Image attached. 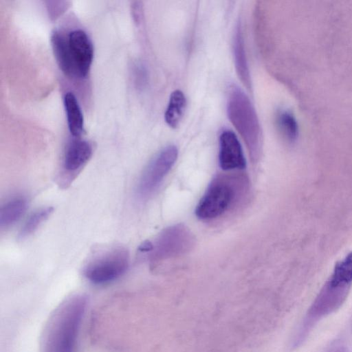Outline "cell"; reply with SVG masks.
<instances>
[{"instance_id": "6da1fadb", "label": "cell", "mask_w": 352, "mask_h": 352, "mask_svg": "<svg viewBox=\"0 0 352 352\" xmlns=\"http://www.w3.org/2000/svg\"><path fill=\"white\" fill-rule=\"evenodd\" d=\"M227 113L231 123L245 143L252 160L256 162L262 147L259 120L249 98L236 85L231 86L229 90Z\"/></svg>"}, {"instance_id": "7a4b0ae2", "label": "cell", "mask_w": 352, "mask_h": 352, "mask_svg": "<svg viewBox=\"0 0 352 352\" xmlns=\"http://www.w3.org/2000/svg\"><path fill=\"white\" fill-rule=\"evenodd\" d=\"M352 284V252L338 261L333 272L313 303L307 320L309 322L333 312L338 309Z\"/></svg>"}, {"instance_id": "3957f363", "label": "cell", "mask_w": 352, "mask_h": 352, "mask_svg": "<svg viewBox=\"0 0 352 352\" xmlns=\"http://www.w3.org/2000/svg\"><path fill=\"white\" fill-rule=\"evenodd\" d=\"M237 178L217 176L213 179L195 208L197 217L212 220L221 216L233 205L240 184Z\"/></svg>"}, {"instance_id": "277c9868", "label": "cell", "mask_w": 352, "mask_h": 352, "mask_svg": "<svg viewBox=\"0 0 352 352\" xmlns=\"http://www.w3.org/2000/svg\"><path fill=\"white\" fill-rule=\"evenodd\" d=\"M193 239L190 231L184 225L167 228L154 242H150L151 262H159L185 253L191 248Z\"/></svg>"}, {"instance_id": "5b68a950", "label": "cell", "mask_w": 352, "mask_h": 352, "mask_svg": "<svg viewBox=\"0 0 352 352\" xmlns=\"http://www.w3.org/2000/svg\"><path fill=\"white\" fill-rule=\"evenodd\" d=\"M129 261L128 252L123 248H116L91 261L86 266L84 274L94 283H109L126 272Z\"/></svg>"}, {"instance_id": "8992f818", "label": "cell", "mask_w": 352, "mask_h": 352, "mask_svg": "<svg viewBox=\"0 0 352 352\" xmlns=\"http://www.w3.org/2000/svg\"><path fill=\"white\" fill-rule=\"evenodd\" d=\"M177 155V147L170 145L151 160L140 179L138 192L142 197L149 196L158 188L175 164Z\"/></svg>"}, {"instance_id": "52a82bcc", "label": "cell", "mask_w": 352, "mask_h": 352, "mask_svg": "<svg viewBox=\"0 0 352 352\" xmlns=\"http://www.w3.org/2000/svg\"><path fill=\"white\" fill-rule=\"evenodd\" d=\"M71 59L77 78H86L89 72L94 57L92 43L82 30H75L67 35Z\"/></svg>"}, {"instance_id": "ba28073f", "label": "cell", "mask_w": 352, "mask_h": 352, "mask_svg": "<svg viewBox=\"0 0 352 352\" xmlns=\"http://www.w3.org/2000/svg\"><path fill=\"white\" fill-rule=\"evenodd\" d=\"M219 164L223 170H242L246 161L241 145L234 132L223 131L219 139Z\"/></svg>"}, {"instance_id": "9c48e42d", "label": "cell", "mask_w": 352, "mask_h": 352, "mask_svg": "<svg viewBox=\"0 0 352 352\" xmlns=\"http://www.w3.org/2000/svg\"><path fill=\"white\" fill-rule=\"evenodd\" d=\"M91 155L92 146L89 142L74 139L66 149L63 167L67 172L74 173L87 163Z\"/></svg>"}, {"instance_id": "30bf717a", "label": "cell", "mask_w": 352, "mask_h": 352, "mask_svg": "<svg viewBox=\"0 0 352 352\" xmlns=\"http://www.w3.org/2000/svg\"><path fill=\"white\" fill-rule=\"evenodd\" d=\"M51 43L55 58L61 71L69 78H77L71 59L67 36L55 30L51 36Z\"/></svg>"}, {"instance_id": "8fae6325", "label": "cell", "mask_w": 352, "mask_h": 352, "mask_svg": "<svg viewBox=\"0 0 352 352\" xmlns=\"http://www.w3.org/2000/svg\"><path fill=\"white\" fill-rule=\"evenodd\" d=\"M233 54L236 71L242 83L249 91L252 90V81L247 62L244 41L241 23L235 28L233 38Z\"/></svg>"}, {"instance_id": "7c38bea8", "label": "cell", "mask_w": 352, "mask_h": 352, "mask_svg": "<svg viewBox=\"0 0 352 352\" xmlns=\"http://www.w3.org/2000/svg\"><path fill=\"white\" fill-rule=\"evenodd\" d=\"M64 106L69 132L78 138L83 132L84 120L78 102L72 92L65 94Z\"/></svg>"}, {"instance_id": "4fadbf2b", "label": "cell", "mask_w": 352, "mask_h": 352, "mask_svg": "<svg viewBox=\"0 0 352 352\" xmlns=\"http://www.w3.org/2000/svg\"><path fill=\"white\" fill-rule=\"evenodd\" d=\"M27 208L26 199L21 197H14L1 206L0 209V227L6 228L18 221Z\"/></svg>"}, {"instance_id": "5bb4252c", "label": "cell", "mask_w": 352, "mask_h": 352, "mask_svg": "<svg viewBox=\"0 0 352 352\" xmlns=\"http://www.w3.org/2000/svg\"><path fill=\"white\" fill-rule=\"evenodd\" d=\"M186 104V98L182 91L177 89L171 93L164 113V120L168 126L172 128L178 126L182 118Z\"/></svg>"}, {"instance_id": "9a60e30c", "label": "cell", "mask_w": 352, "mask_h": 352, "mask_svg": "<svg viewBox=\"0 0 352 352\" xmlns=\"http://www.w3.org/2000/svg\"><path fill=\"white\" fill-rule=\"evenodd\" d=\"M278 127L289 142H294L298 137V127L294 115L289 111H280L276 116Z\"/></svg>"}, {"instance_id": "2e32d148", "label": "cell", "mask_w": 352, "mask_h": 352, "mask_svg": "<svg viewBox=\"0 0 352 352\" xmlns=\"http://www.w3.org/2000/svg\"><path fill=\"white\" fill-rule=\"evenodd\" d=\"M52 207H45L33 212L26 220L20 232L19 237L24 239L34 233L39 226L52 213Z\"/></svg>"}, {"instance_id": "e0dca14e", "label": "cell", "mask_w": 352, "mask_h": 352, "mask_svg": "<svg viewBox=\"0 0 352 352\" xmlns=\"http://www.w3.org/2000/svg\"><path fill=\"white\" fill-rule=\"evenodd\" d=\"M333 352H342V351H333Z\"/></svg>"}]
</instances>
